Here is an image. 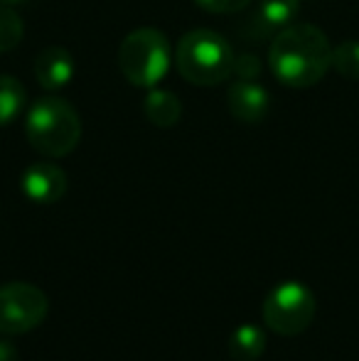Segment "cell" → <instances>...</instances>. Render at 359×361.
Wrapping results in <instances>:
<instances>
[{"label":"cell","instance_id":"cell-11","mask_svg":"<svg viewBox=\"0 0 359 361\" xmlns=\"http://www.w3.org/2000/svg\"><path fill=\"white\" fill-rule=\"evenodd\" d=\"M298 10H300V0H259L256 25L261 27V32L283 30L293 25Z\"/></svg>","mask_w":359,"mask_h":361},{"label":"cell","instance_id":"cell-1","mask_svg":"<svg viewBox=\"0 0 359 361\" xmlns=\"http://www.w3.org/2000/svg\"><path fill=\"white\" fill-rule=\"evenodd\" d=\"M269 67L283 86L308 89L322 81L332 67V44L320 27L308 23L288 25L273 37Z\"/></svg>","mask_w":359,"mask_h":361},{"label":"cell","instance_id":"cell-19","mask_svg":"<svg viewBox=\"0 0 359 361\" xmlns=\"http://www.w3.org/2000/svg\"><path fill=\"white\" fill-rule=\"evenodd\" d=\"M3 5H23V3H28V0H0Z\"/></svg>","mask_w":359,"mask_h":361},{"label":"cell","instance_id":"cell-4","mask_svg":"<svg viewBox=\"0 0 359 361\" xmlns=\"http://www.w3.org/2000/svg\"><path fill=\"white\" fill-rule=\"evenodd\" d=\"M170 59L173 49L168 37L155 27L133 30L118 47V69L130 84L140 89H155V84L168 74Z\"/></svg>","mask_w":359,"mask_h":361},{"label":"cell","instance_id":"cell-3","mask_svg":"<svg viewBox=\"0 0 359 361\" xmlns=\"http://www.w3.org/2000/svg\"><path fill=\"white\" fill-rule=\"evenodd\" d=\"M234 49L214 30H192L175 47L180 76L197 86H214L234 74Z\"/></svg>","mask_w":359,"mask_h":361},{"label":"cell","instance_id":"cell-16","mask_svg":"<svg viewBox=\"0 0 359 361\" xmlns=\"http://www.w3.org/2000/svg\"><path fill=\"white\" fill-rule=\"evenodd\" d=\"M234 74L244 81H256L261 76V59L256 54H239L234 59Z\"/></svg>","mask_w":359,"mask_h":361},{"label":"cell","instance_id":"cell-15","mask_svg":"<svg viewBox=\"0 0 359 361\" xmlns=\"http://www.w3.org/2000/svg\"><path fill=\"white\" fill-rule=\"evenodd\" d=\"M332 67L347 79H359V39H345L332 47Z\"/></svg>","mask_w":359,"mask_h":361},{"label":"cell","instance_id":"cell-7","mask_svg":"<svg viewBox=\"0 0 359 361\" xmlns=\"http://www.w3.org/2000/svg\"><path fill=\"white\" fill-rule=\"evenodd\" d=\"M23 192L30 202L37 204H54L67 192V175L54 162H35L23 172Z\"/></svg>","mask_w":359,"mask_h":361},{"label":"cell","instance_id":"cell-18","mask_svg":"<svg viewBox=\"0 0 359 361\" xmlns=\"http://www.w3.org/2000/svg\"><path fill=\"white\" fill-rule=\"evenodd\" d=\"M0 361H20L18 349L10 342H0Z\"/></svg>","mask_w":359,"mask_h":361},{"label":"cell","instance_id":"cell-13","mask_svg":"<svg viewBox=\"0 0 359 361\" xmlns=\"http://www.w3.org/2000/svg\"><path fill=\"white\" fill-rule=\"evenodd\" d=\"M25 106V89L18 79L0 74V126H8Z\"/></svg>","mask_w":359,"mask_h":361},{"label":"cell","instance_id":"cell-6","mask_svg":"<svg viewBox=\"0 0 359 361\" xmlns=\"http://www.w3.org/2000/svg\"><path fill=\"white\" fill-rule=\"evenodd\" d=\"M47 295L30 283L0 286V332L25 334L47 317Z\"/></svg>","mask_w":359,"mask_h":361},{"label":"cell","instance_id":"cell-14","mask_svg":"<svg viewBox=\"0 0 359 361\" xmlns=\"http://www.w3.org/2000/svg\"><path fill=\"white\" fill-rule=\"evenodd\" d=\"M23 18L13 10V5L0 3V52H10L23 42Z\"/></svg>","mask_w":359,"mask_h":361},{"label":"cell","instance_id":"cell-2","mask_svg":"<svg viewBox=\"0 0 359 361\" xmlns=\"http://www.w3.org/2000/svg\"><path fill=\"white\" fill-rule=\"evenodd\" d=\"M30 145L47 157H64L82 140V118L69 101L44 96L30 106L25 121Z\"/></svg>","mask_w":359,"mask_h":361},{"label":"cell","instance_id":"cell-5","mask_svg":"<svg viewBox=\"0 0 359 361\" xmlns=\"http://www.w3.org/2000/svg\"><path fill=\"white\" fill-rule=\"evenodd\" d=\"M315 295L303 283L288 281L281 283L266 295L264 302V322L283 337H296L310 327L315 317Z\"/></svg>","mask_w":359,"mask_h":361},{"label":"cell","instance_id":"cell-9","mask_svg":"<svg viewBox=\"0 0 359 361\" xmlns=\"http://www.w3.org/2000/svg\"><path fill=\"white\" fill-rule=\"evenodd\" d=\"M35 76L37 84L47 91H57L67 86L74 76V59L64 47H44L35 59Z\"/></svg>","mask_w":359,"mask_h":361},{"label":"cell","instance_id":"cell-10","mask_svg":"<svg viewBox=\"0 0 359 361\" xmlns=\"http://www.w3.org/2000/svg\"><path fill=\"white\" fill-rule=\"evenodd\" d=\"M145 116L158 128H173L182 116V104L173 91L150 89V94L145 96Z\"/></svg>","mask_w":359,"mask_h":361},{"label":"cell","instance_id":"cell-17","mask_svg":"<svg viewBox=\"0 0 359 361\" xmlns=\"http://www.w3.org/2000/svg\"><path fill=\"white\" fill-rule=\"evenodd\" d=\"M202 10L207 13H217V15H229V13H239V10L249 8L251 0H195Z\"/></svg>","mask_w":359,"mask_h":361},{"label":"cell","instance_id":"cell-12","mask_svg":"<svg viewBox=\"0 0 359 361\" xmlns=\"http://www.w3.org/2000/svg\"><path fill=\"white\" fill-rule=\"evenodd\" d=\"M266 349V332L256 324H241L229 337V354L236 361H256Z\"/></svg>","mask_w":359,"mask_h":361},{"label":"cell","instance_id":"cell-8","mask_svg":"<svg viewBox=\"0 0 359 361\" xmlns=\"http://www.w3.org/2000/svg\"><path fill=\"white\" fill-rule=\"evenodd\" d=\"M229 111L241 123H261L269 116L271 96L259 81H234L226 91Z\"/></svg>","mask_w":359,"mask_h":361}]
</instances>
